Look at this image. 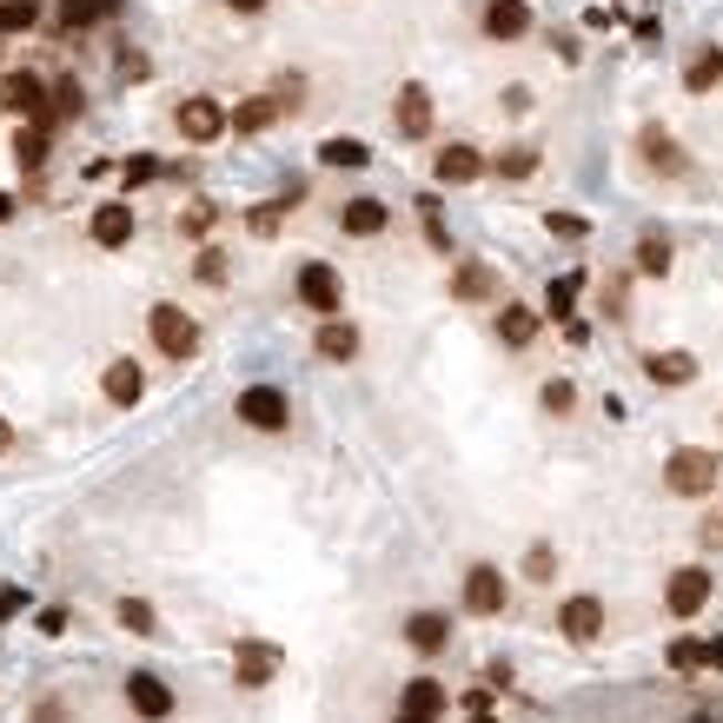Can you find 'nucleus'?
<instances>
[{
    "mask_svg": "<svg viewBox=\"0 0 723 723\" xmlns=\"http://www.w3.org/2000/svg\"><path fill=\"white\" fill-rule=\"evenodd\" d=\"M472 723H492V717H472Z\"/></svg>",
    "mask_w": 723,
    "mask_h": 723,
    "instance_id": "50",
    "label": "nucleus"
},
{
    "mask_svg": "<svg viewBox=\"0 0 723 723\" xmlns=\"http://www.w3.org/2000/svg\"><path fill=\"white\" fill-rule=\"evenodd\" d=\"M126 704L140 723H166L173 717V684L159 671H126Z\"/></svg>",
    "mask_w": 723,
    "mask_h": 723,
    "instance_id": "3",
    "label": "nucleus"
},
{
    "mask_svg": "<svg viewBox=\"0 0 723 723\" xmlns=\"http://www.w3.org/2000/svg\"><path fill=\"white\" fill-rule=\"evenodd\" d=\"M664 485H671V492H678V498H704V492H711V485H717V458H711V452H698V445H691V452H678V458H671V465H664Z\"/></svg>",
    "mask_w": 723,
    "mask_h": 723,
    "instance_id": "6",
    "label": "nucleus"
},
{
    "mask_svg": "<svg viewBox=\"0 0 723 723\" xmlns=\"http://www.w3.org/2000/svg\"><path fill=\"white\" fill-rule=\"evenodd\" d=\"M73 113H80V86L60 80V86H53V120H73Z\"/></svg>",
    "mask_w": 723,
    "mask_h": 723,
    "instance_id": "37",
    "label": "nucleus"
},
{
    "mask_svg": "<svg viewBox=\"0 0 723 723\" xmlns=\"http://www.w3.org/2000/svg\"><path fill=\"white\" fill-rule=\"evenodd\" d=\"M432 173H438V186H472L478 173H485V153L478 146H438V159H432Z\"/></svg>",
    "mask_w": 723,
    "mask_h": 723,
    "instance_id": "13",
    "label": "nucleus"
},
{
    "mask_svg": "<svg viewBox=\"0 0 723 723\" xmlns=\"http://www.w3.org/2000/svg\"><path fill=\"white\" fill-rule=\"evenodd\" d=\"M531 166H538V153H531V146H505V153H498V173H505V179H525Z\"/></svg>",
    "mask_w": 723,
    "mask_h": 723,
    "instance_id": "34",
    "label": "nucleus"
},
{
    "mask_svg": "<svg viewBox=\"0 0 723 723\" xmlns=\"http://www.w3.org/2000/svg\"><path fill=\"white\" fill-rule=\"evenodd\" d=\"M711 591H717V578H711L704 565H684V571L664 585V605H671V618H698V611L711 605Z\"/></svg>",
    "mask_w": 723,
    "mask_h": 723,
    "instance_id": "8",
    "label": "nucleus"
},
{
    "mask_svg": "<svg viewBox=\"0 0 723 723\" xmlns=\"http://www.w3.org/2000/svg\"><path fill=\"white\" fill-rule=\"evenodd\" d=\"M20 611V591H0V618H13Z\"/></svg>",
    "mask_w": 723,
    "mask_h": 723,
    "instance_id": "44",
    "label": "nucleus"
},
{
    "mask_svg": "<svg viewBox=\"0 0 723 723\" xmlns=\"http://www.w3.org/2000/svg\"><path fill=\"white\" fill-rule=\"evenodd\" d=\"M485 33H492V40L531 33V7H525V0H492V7H485Z\"/></svg>",
    "mask_w": 723,
    "mask_h": 723,
    "instance_id": "18",
    "label": "nucleus"
},
{
    "mask_svg": "<svg viewBox=\"0 0 723 723\" xmlns=\"http://www.w3.org/2000/svg\"><path fill=\"white\" fill-rule=\"evenodd\" d=\"M671 671H684V678L704 671V644H698V638H678V644H671Z\"/></svg>",
    "mask_w": 723,
    "mask_h": 723,
    "instance_id": "35",
    "label": "nucleus"
},
{
    "mask_svg": "<svg viewBox=\"0 0 723 723\" xmlns=\"http://www.w3.org/2000/svg\"><path fill=\"white\" fill-rule=\"evenodd\" d=\"M638 146H644V159H651L658 173H684V146H678L664 126H644V133H638Z\"/></svg>",
    "mask_w": 723,
    "mask_h": 723,
    "instance_id": "20",
    "label": "nucleus"
},
{
    "mask_svg": "<svg viewBox=\"0 0 723 723\" xmlns=\"http://www.w3.org/2000/svg\"><path fill=\"white\" fill-rule=\"evenodd\" d=\"M7 100H13L20 113H33V120H40V113L53 106V93H47V80H33V73H13V80H7Z\"/></svg>",
    "mask_w": 723,
    "mask_h": 723,
    "instance_id": "25",
    "label": "nucleus"
},
{
    "mask_svg": "<svg viewBox=\"0 0 723 723\" xmlns=\"http://www.w3.org/2000/svg\"><path fill=\"white\" fill-rule=\"evenodd\" d=\"M644 372H651L658 385H691V379H698V359H691V352H651Z\"/></svg>",
    "mask_w": 723,
    "mask_h": 723,
    "instance_id": "23",
    "label": "nucleus"
},
{
    "mask_svg": "<svg viewBox=\"0 0 723 723\" xmlns=\"http://www.w3.org/2000/svg\"><path fill=\"white\" fill-rule=\"evenodd\" d=\"M691 723H711V717H691Z\"/></svg>",
    "mask_w": 723,
    "mask_h": 723,
    "instance_id": "51",
    "label": "nucleus"
},
{
    "mask_svg": "<svg viewBox=\"0 0 723 723\" xmlns=\"http://www.w3.org/2000/svg\"><path fill=\"white\" fill-rule=\"evenodd\" d=\"M206 226H213V206H206V199L179 213V233H186V239H193V233H206Z\"/></svg>",
    "mask_w": 723,
    "mask_h": 723,
    "instance_id": "39",
    "label": "nucleus"
},
{
    "mask_svg": "<svg viewBox=\"0 0 723 723\" xmlns=\"http://www.w3.org/2000/svg\"><path fill=\"white\" fill-rule=\"evenodd\" d=\"M47 0H0V33H27Z\"/></svg>",
    "mask_w": 723,
    "mask_h": 723,
    "instance_id": "30",
    "label": "nucleus"
},
{
    "mask_svg": "<svg viewBox=\"0 0 723 723\" xmlns=\"http://www.w3.org/2000/svg\"><path fill=\"white\" fill-rule=\"evenodd\" d=\"M385 219H392V213H385L379 199H345V213H339V226H345L352 239H372V233H385Z\"/></svg>",
    "mask_w": 723,
    "mask_h": 723,
    "instance_id": "21",
    "label": "nucleus"
},
{
    "mask_svg": "<svg viewBox=\"0 0 723 723\" xmlns=\"http://www.w3.org/2000/svg\"><path fill=\"white\" fill-rule=\"evenodd\" d=\"M545 226H551V233H571V239H585V233H591V226H585V219H578V213H551V219H545Z\"/></svg>",
    "mask_w": 723,
    "mask_h": 723,
    "instance_id": "40",
    "label": "nucleus"
},
{
    "mask_svg": "<svg viewBox=\"0 0 723 723\" xmlns=\"http://www.w3.org/2000/svg\"><path fill=\"white\" fill-rule=\"evenodd\" d=\"M505 286H498V272L485 266V259H458L452 266V299H498Z\"/></svg>",
    "mask_w": 723,
    "mask_h": 723,
    "instance_id": "16",
    "label": "nucleus"
},
{
    "mask_svg": "<svg viewBox=\"0 0 723 723\" xmlns=\"http://www.w3.org/2000/svg\"><path fill=\"white\" fill-rule=\"evenodd\" d=\"M578 292H585V272H565V279H551V286H545V312H551L558 326H571V312H578Z\"/></svg>",
    "mask_w": 723,
    "mask_h": 723,
    "instance_id": "22",
    "label": "nucleus"
},
{
    "mask_svg": "<svg viewBox=\"0 0 723 723\" xmlns=\"http://www.w3.org/2000/svg\"><path fill=\"white\" fill-rule=\"evenodd\" d=\"M239 419L259 425V432H286V425H292V399H286L279 385H246V392H239Z\"/></svg>",
    "mask_w": 723,
    "mask_h": 723,
    "instance_id": "5",
    "label": "nucleus"
},
{
    "mask_svg": "<svg viewBox=\"0 0 723 723\" xmlns=\"http://www.w3.org/2000/svg\"><path fill=\"white\" fill-rule=\"evenodd\" d=\"M7 445H13V425H7V419H0V458H7Z\"/></svg>",
    "mask_w": 723,
    "mask_h": 723,
    "instance_id": "47",
    "label": "nucleus"
},
{
    "mask_svg": "<svg viewBox=\"0 0 723 723\" xmlns=\"http://www.w3.org/2000/svg\"><path fill=\"white\" fill-rule=\"evenodd\" d=\"M392 120H399L405 140H425V133H432V93H425L419 80H405L399 100H392Z\"/></svg>",
    "mask_w": 723,
    "mask_h": 723,
    "instance_id": "12",
    "label": "nucleus"
},
{
    "mask_svg": "<svg viewBox=\"0 0 723 723\" xmlns=\"http://www.w3.org/2000/svg\"><path fill=\"white\" fill-rule=\"evenodd\" d=\"M638 272H651V279L671 272V239H664V233H644V239H638Z\"/></svg>",
    "mask_w": 723,
    "mask_h": 723,
    "instance_id": "29",
    "label": "nucleus"
},
{
    "mask_svg": "<svg viewBox=\"0 0 723 723\" xmlns=\"http://www.w3.org/2000/svg\"><path fill=\"white\" fill-rule=\"evenodd\" d=\"M13 153H20L27 166H40V159H47V120H33V126H27V133L13 140Z\"/></svg>",
    "mask_w": 723,
    "mask_h": 723,
    "instance_id": "32",
    "label": "nucleus"
},
{
    "mask_svg": "<svg viewBox=\"0 0 723 723\" xmlns=\"http://www.w3.org/2000/svg\"><path fill=\"white\" fill-rule=\"evenodd\" d=\"M312 352H319V359H332V365H345V359L359 352V326L326 319V326H319V339H312Z\"/></svg>",
    "mask_w": 723,
    "mask_h": 723,
    "instance_id": "19",
    "label": "nucleus"
},
{
    "mask_svg": "<svg viewBox=\"0 0 723 723\" xmlns=\"http://www.w3.org/2000/svg\"><path fill=\"white\" fill-rule=\"evenodd\" d=\"M405 644H412L419 658H438V651L452 644V618H438V611H412V618H405Z\"/></svg>",
    "mask_w": 723,
    "mask_h": 723,
    "instance_id": "15",
    "label": "nucleus"
},
{
    "mask_svg": "<svg viewBox=\"0 0 723 723\" xmlns=\"http://www.w3.org/2000/svg\"><path fill=\"white\" fill-rule=\"evenodd\" d=\"M226 7H233V13H259L266 0H226Z\"/></svg>",
    "mask_w": 723,
    "mask_h": 723,
    "instance_id": "45",
    "label": "nucleus"
},
{
    "mask_svg": "<svg viewBox=\"0 0 723 723\" xmlns=\"http://www.w3.org/2000/svg\"><path fill=\"white\" fill-rule=\"evenodd\" d=\"M279 678V644H239L233 651V684L239 691H266Z\"/></svg>",
    "mask_w": 723,
    "mask_h": 723,
    "instance_id": "10",
    "label": "nucleus"
},
{
    "mask_svg": "<svg viewBox=\"0 0 723 723\" xmlns=\"http://www.w3.org/2000/svg\"><path fill=\"white\" fill-rule=\"evenodd\" d=\"M551 571H558V558H551V545H531V558H525V578H538V585H545Z\"/></svg>",
    "mask_w": 723,
    "mask_h": 723,
    "instance_id": "38",
    "label": "nucleus"
},
{
    "mask_svg": "<svg viewBox=\"0 0 723 723\" xmlns=\"http://www.w3.org/2000/svg\"><path fill=\"white\" fill-rule=\"evenodd\" d=\"M319 159H326V166H365L372 153H365L359 140H326V146H319Z\"/></svg>",
    "mask_w": 723,
    "mask_h": 723,
    "instance_id": "31",
    "label": "nucleus"
},
{
    "mask_svg": "<svg viewBox=\"0 0 723 723\" xmlns=\"http://www.w3.org/2000/svg\"><path fill=\"white\" fill-rule=\"evenodd\" d=\"M219 272H226V259H219V252L206 246V252H199V279H219Z\"/></svg>",
    "mask_w": 723,
    "mask_h": 723,
    "instance_id": "42",
    "label": "nucleus"
},
{
    "mask_svg": "<svg viewBox=\"0 0 723 723\" xmlns=\"http://www.w3.org/2000/svg\"><path fill=\"white\" fill-rule=\"evenodd\" d=\"M299 106V86L286 80V93H252V100H239L233 106V133H266L272 120H286Z\"/></svg>",
    "mask_w": 723,
    "mask_h": 723,
    "instance_id": "4",
    "label": "nucleus"
},
{
    "mask_svg": "<svg viewBox=\"0 0 723 723\" xmlns=\"http://www.w3.org/2000/svg\"><path fill=\"white\" fill-rule=\"evenodd\" d=\"M100 392H106L113 405H140V399H146V372H140V359H113L106 379H100Z\"/></svg>",
    "mask_w": 723,
    "mask_h": 723,
    "instance_id": "17",
    "label": "nucleus"
},
{
    "mask_svg": "<svg viewBox=\"0 0 723 723\" xmlns=\"http://www.w3.org/2000/svg\"><path fill=\"white\" fill-rule=\"evenodd\" d=\"M146 332H153V345H159L166 359H193V352H199V326H193V312H179V306H153Z\"/></svg>",
    "mask_w": 723,
    "mask_h": 723,
    "instance_id": "2",
    "label": "nucleus"
},
{
    "mask_svg": "<svg viewBox=\"0 0 723 723\" xmlns=\"http://www.w3.org/2000/svg\"><path fill=\"white\" fill-rule=\"evenodd\" d=\"M120 624H126V631H140V638H146V631H153V624H159V618H153V605H146V598H120Z\"/></svg>",
    "mask_w": 723,
    "mask_h": 723,
    "instance_id": "33",
    "label": "nucleus"
},
{
    "mask_svg": "<svg viewBox=\"0 0 723 723\" xmlns=\"http://www.w3.org/2000/svg\"><path fill=\"white\" fill-rule=\"evenodd\" d=\"M558 631L571 638V644H591L598 631H605V605L585 591V598H565V611H558Z\"/></svg>",
    "mask_w": 723,
    "mask_h": 723,
    "instance_id": "14",
    "label": "nucleus"
},
{
    "mask_svg": "<svg viewBox=\"0 0 723 723\" xmlns=\"http://www.w3.org/2000/svg\"><path fill=\"white\" fill-rule=\"evenodd\" d=\"M173 120H179V133H186L193 146H206V140H219V133L233 126V120L219 113V100H206V93H193V100H179V113H173Z\"/></svg>",
    "mask_w": 723,
    "mask_h": 723,
    "instance_id": "9",
    "label": "nucleus"
},
{
    "mask_svg": "<svg viewBox=\"0 0 723 723\" xmlns=\"http://www.w3.org/2000/svg\"><path fill=\"white\" fill-rule=\"evenodd\" d=\"M392 723H438V717H419V711H399Z\"/></svg>",
    "mask_w": 723,
    "mask_h": 723,
    "instance_id": "48",
    "label": "nucleus"
},
{
    "mask_svg": "<svg viewBox=\"0 0 723 723\" xmlns=\"http://www.w3.org/2000/svg\"><path fill=\"white\" fill-rule=\"evenodd\" d=\"M571 399H578V392H571V379H551V385H545V412H551V419H565V412H571Z\"/></svg>",
    "mask_w": 723,
    "mask_h": 723,
    "instance_id": "36",
    "label": "nucleus"
},
{
    "mask_svg": "<svg viewBox=\"0 0 723 723\" xmlns=\"http://www.w3.org/2000/svg\"><path fill=\"white\" fill-rule=\"evenodd\" d=\"M33 723H66V704H60V698H47V704H33Z\"/></svg>",
    "mask_w": 723,
    "mask_h": 723,
    "instance_id": "41",
    "label": "nucleus"
},
{
    "mask_svg": "<svg viewBox=\"0 0 723 723\" xmlns=\"http://www.w3.org/2000/svg\"><path fill=\"white\" fill-rule=\"evenodd\" d=\"M704 538H711V545H723V518H711V525H704Z\"/></svg>",
    "mask_w": 723,
    "mask_h": 723,
    "instance_id": "46",
    "label": "nucleus"
},
{
    "mask_svg": "<svg viewBox=\"0 0 723 723\" xmlns=\"http://www.w3.org/2000/svg\"><path fill=\"white\" fill-rule=\"evenodd\" d=\"M498 339H505V345H531V339H538V312L505 306V312H498Z\"/></svg>",
    "mask_w": 723,
    "mask_h": 723,
    "instance_id": "27",
    "label": "nucleus"
},
{
    "mask_svg": "<svg viewBox=\"0 0 723 723\" xmlns=\"http://www.w3.org/2000/svg\"><path fill=\"white\" fill-rule=\"evenodd\" d=\"M7 213H13V199H7V193H0V219H7Z\"/></svg>",
    "mask_w": 723,
    "mask_h": 723,
    "instance_id": "49",
    "label": "nucleus"
},
{
    "mask_svg": "<svg viewBox=\"0 0 723 723\" xmlns=\"http://www.w3.org/2000/svg\"><path fill=\"white\" fill-rule=\"evenodd\" d=\"M717 80H723V47H698V60L684 66V86L691 93H717Z\"/></svg>",
    "mask_w": 723,
    "mask_h": 723,
    "instance_id": "24",
    "label": "nucleus"
},
{
    "mask_svg": "<svg viewBox=\"0 0 723 723\" xmlns=\"http://www.w3.org/2000/svg\"><path fill=\"white\" fill-rule=\"evenodd\" d=\"M106 7H113V0H66V7H60V33H86V27H100Z\"/></svg>",
    "mask_w": 723,
    "mask_h": 723,
    "instance_id": "28",
    "label": "nucleus"
},
{
    "mask_svg": "<svg viewBox=\"0 0 723 723\" xmlns=\"http://www.w3.org/2000/svg\"><path fill=\"white\" fill-rule=\"evenodd\" d=\"M704 664H711V671H723V638H711V644H704Z\"/></svg>",
    "mask_w": 723,
    "mask_h": 723,
    "instance_id": "43",
    "label": "nucleus"
},
{
    "mask_svg": "<svg viewBox=\"0 0 723 723\" xmlns=\"http://www.w3.org/2000/svg\"><path fill=\"white\" fill-rule=\"evenodd\" d=\"M505 605H512L505 571H498V565H472V571H465V611H472V618H498Z\"/></svg>",
    "mask_w": 723,
    "mask_h": 723,
    "instance_id": "7",
    "label": "nucleus"
},
{
    "mask_svg": "<svg viewBox=\"0 0 723 723\" xmlns=\"http://www.w3.org/2000/svg\"><path fill=\"white\" fill-rule=\"evenodd\" d=\"M86 233H93V246H133L140 219H133V206H126V199H106V206H93Z\"/></svg>",
    "mask_w": 723,
    "mask_h": 723,
    "instance_id": "11",
    "label": "nucleus"
},
{
    "mask_svg": "<svg viewBox=\"0 0 723 723\" xmlns=\"http://www.w3.org/2000/svg\"><path fill=\"white\" fill-rule=\"evenodd\" d=\"M399 711H419V717H445V691H438L432 678H412V684H405V698H399Z\"/></svg>",
    "mask_w": 723,
    "mask_h": 723,
    "instance_id": "26",
    "label": "nucleus"
},
{
    "mask_svg": "<svg viewBox=\"0 0 723 723\" xmlns=\"http://www.w3.org/2000/svg\"><path fill=\"white\" fill-rule=\"evenodd\" d=\"M292 292H299V306H312V312H326V319H339V306H345V279H339V266H326V259L299 266Z\"/></svg>",
    "mask_w": 723,
    "mask_h": 723,
    "instance_id": "1",
    "label": "nucleus"
}]
</instances>
